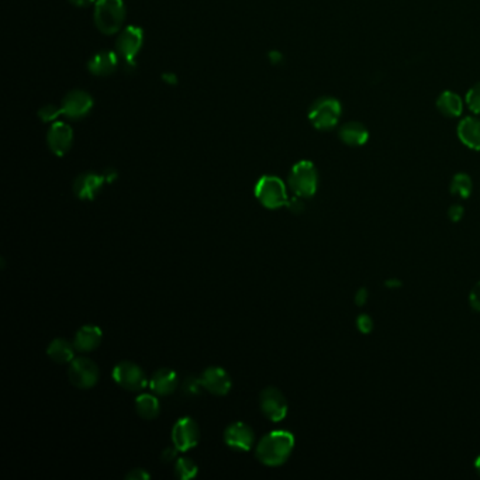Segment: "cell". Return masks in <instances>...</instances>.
Segmentation results:
<instances>
[{
	"mask_svg": "<svg viewBox=\"0 0 480 480\" xmlns=\"http://www.w3.org/2000/svg\"><path fill=\"white\" fill-rule=\"evenodd\" d=\"M295 449V437L285 429H276L265 437L256 445L255 454L259 462L266 466H281L292 455Z\"/></svg>",
	"mask_w": 480,
	"mask_h": 480,
	"instance_id": "obj_1",
	"label": "cell"
},
{
	"mask_svg": "<svg viewBox=\"0 0 480 480\" xmlns=\"http://www.w3.org/2000/svg\"><path fill=\"white\" fill-rule=\"evenodd\" d=\"M125 19L122 0H98L95 3V24L106 36L116 34Z\"/></svg>",
	"mask_w": 480,
	"mask_h": 480,
	"instance_id": "obj_2",
	"label": "cell"
},
{
	"mask_svg": "<svg viewBox=\"0 0 480 480\" xmlns=\"http://www.w3.org/2000/svg\"><path fill=\"white\" fill-rule=\"evenodd\" d=\"M255 197L264 207L269 210L285 207L289 202L285 183L279 178L269 177V175L262 177L256 182Z\"/></svg>",
	"mask_w": 480,
	"mask_h": 480,
	"instance_id": "obj_3",
	"label": "cell"
},
{
	"mask_svg": "<svg viewBox=\"0 0 480 480\" xmlns=\"http://www.w3.org/2000/svg\"><path fill=\"white\" fill-rule=\"evenodd\" d=\"M318 174L310 161L298 162L289 174V187L301 199H310L315 194Z\"/></svg>",
	"mask_w": 480,
	"mask_h": 480,
	"instance_id": "obj_4",
	"label": "cell"
},
{
	"mask_svg": "<svg viewBox=\"0 0 480 480\" xmlns=\"http://www.w3.org/2000/svg\"><path fill=\"white\" fill-rule=\"evenodd\" d=\"M340 118H341V105L337 99L333 98L318 99L308 112V119L311 121V124L321 131L334 128Z\"/></svg>",
	"mask_w": 480,
	"mask_h": 480,
	"instance_id": "obj_5",
	"label": "cell"
},
{
	"mask_svg": "<svg viewBox=\"0 0 480 480\" xmlns=\"http://www.w3.org/2000/svg\"><path fill=\"white\" fill-rule=\"evenodd\" d=\"M68 377L78 389H92L99 382L100 370L93 360L79 357L71 362L68 367Z\"/></svg>",
	"mask_w": 480,
	"mask_h": 480,
	"instance_id": "obj_6",
	"label": "cell"
},
{
	"mask_svg": "<svg viewBox=\"0 0 480 480\" xmlns=\"http://www.w3.org/2000/svg\"><path fill=\"white\" fill-rule=\"evenodd\" d=\"M115 382L128 392H140L148 385V379L142 367L131 360L118 363L112 373Z\"/></svg>",
	"mask_w": 480,
	"mask_h": 480,
	"instance_id": "obj_7",
	"label": "cell"
},
{
	"mask_svg": "<svg viewBox=\"0 0 480 480\" xmlns=\"http://www.w3.org/2000/svg\"><path fill=\"white\" fill-rule=\"evenodd\" d=\"M259 407L264 416L273 422L285 420L289 410L285 395L273 386H269L261 392Z\"/></svg>",
	"mask_w": 480,
	"mask_h": 480,
	"instance_id": "obj_8",
	"label": "cell"
},
{
	"mask_svg": "<svg viewBox=\"0 0 480 480\" xmlns=\"http://www.w3.org/2000/svg\"><path fill=\"white\" fill-rule=\"evenodd\" d=\"M200 442V428L190 417H183L172 428V444L179 452H187Z\"/></svg>",
	"mask_w": 480,
	"mask_h": 480,
	"instance_id": "obj_9",
	"label": "cell"
},
{
	"mask_svg": "<svg viewBox=\"0 0 480 480\" xmlns=\"http://www.w3.org/2000/svg\"><path fill=\"white\" fill-rule=\"evenodd\" d=\"M142 41H144V37H142L141 28L134 27V26L125 27L116 41L118 54L128 65H134V60L142 47Z\"/></svg>",
	"mask_w": 480,
	"mask_h": 480,
	"instance_id": "obj_10",
	"label": "cell"
},
{
	"mask_svg": "<svg viewBox=\"0 0 480 480\" xmlns=\"http://www.w3.org/2000/svg\"><path fill=\"white\" fill-rule=\"evenodd\" d=\"M203 389L214 396H226L233 387V380L229 372L220 366L207 367L200 376Z\"/></svg>",
	"mask_w": 480,
	"mask_h": 480,
	"instance_id": "obj_11",
	"label": "cell"
},
{
	"mask_svg": "<svg viewBox=\"0 0 480 480\" xmlns=\"http://www.w3.org/2000/svg\"><path fill=\"white\" fill-rule=\"evenodd\" d=\"M224 442L227 444V447H230L234 451L246 452L254 447L255 432L248 424H245L242 421H237V422L230 424L226 428Z\"/></svg>",
	"mask_w": 480,
	"mask_h": 480,
	"instance_id": "obj_12",
	"label": "cell"
},
{
	"mask_svg": "<svg viewBox=\"0 0 480 480\" xmlns=\"http://www.w3.org/2000/svg\"><path fill=\"white\" fill-rule=\"evenodd\" d=\"M93 106V99L89 93L83 90H73L68 93L61 105L62 115H65L68 119L79 120L85 118Z\"/></svg>",
	"mask_w": 480,
	"mask_h": 480,
	"instance_id": "obj_13",
	"label": "cell"
},
{
	"mask_svg": "<svg viewBox=\"0 0 480 480\" xmlns=\"http://www.w3.org/2000/svg\"><path fill=\"white\" fill-rule=\"evenodd\" d=\"M47 142L50 150L57 157H63L65 154H68L73 142L72 128L65 122H54L48 130Z\"/></svg>",
	"mask_w": 480,
	"mask_h": 480,
	"instance_id": "obj_14",
	"label": "cell"
},
{
	"mask_svg": "<svg viewBox=\"0 0 480 480\" xmlns=\"http://www.w3.org/2000/svg\"><path fill=\"white\" fill-rule=\"evenodd\" d=\"M103 182H106L103 175L95 172H85L76 177L73 182V193L80 200H95L102 190Z\"/></svg>",
	"mask_w": 480,
	"mask_h": 480,
	"instance_id": "obj_15",
	"label": "cell"
},
{
	"mask_svg": "<svg viewBox=\"0 0 480 480\" xmlns=\"http://www.w3.org/2000/svg\"><path fill=\"white\" fill-rule=\"evenodd\" d=\"M179 380L175 370L169 367H162L154 372L150 379L151 390L158 396H169L178 389Z\"/></svg>",
	"mask_w": 480,
	"mask_h": 480,
	"instance_id": "obj_16",
	"label": "cell"
},
{
	"mask_svg": "<svg viewBox=\"0 0 480 480\" xmlns=\"http://www.w3.org/2000/svg\"><path fill=\"white\" fill-rule=\"evenodd\" d=\"M103 333L98 325L88 324L78 330L73 344L79 353H92L102 344Z\"/></svg>",
	"mask_w": 480,
	"mask_h": 480,
	"instance_id": "obj_17",
	"label": "cell"
},
{
	"mask_svg": "<svg viewBox=\"0 0 480 480\" xmlns=\"http://www.w3.org/2000/svg\"><path fill=\"white\" fill-rule=\"evenodd\" d=\"M119 65L118 54L112 51H102L93 56L88 62V69L95 76H109L112 75Z\"/></svg>",
	"mask_w": 480,
	"mask_h": 480,
	"instance_id": "obj_18",
	"label": "cell"
},
{
	"mask_svg": "<svg viewBox=\"0 0 480 480\" xmlns=\"http://www.w3.org/2000/svg\"><path fill=\"white\" fill-rule=\"evenodd\" d=\"M458 135L468 148L480 151V120L474 118L465 119L458 127Z\"/></svg>",
	"mask_w": 480,
	"mask_h": 480,
	"instance_id": "obj_19",
	"label": "cell"
},
{
	"mask_svg": "<svg viewBox=\"0 0 480 480\" xmlns=\"http://www.w3.org/2000/svg\"><path fill=\"white\" fill-rule=\"evenodd\" d=\"M75 344L65 338L53 340L47 348V355L57 363H71L75 360Z\"/></svg>",
	"mask_w": 480,
	"mask_h": 480,
	"instance_id": "obj_20",
	"label": "cell"
},
{
	"mask_svg": "<svg viewBox=\"0 0 480 480\" xmlns=\"http://www.w3.org/2000/svg\"><path fill=\"white\" fill-rule=\"evenodd\" d=\"M369 132L360 122H347L340 130V138L344 144L351 147H360L367 141Z\"/></svg>",
	"mask_w": 480,
	"mask_h": 480,
	"instance_id": "obj_21",
	"label": "cell"
},
{
	"mask_svg": "<svg viewBox=\"0 0 480 480\" xmlns=\"http://www.w3.org/2000/svg\"><path fill=\"white\" fill-rule=\"evenodd\" d=\"M161 406L154 395L142 393L135 399V412L144 420H155L160 414Z\"/></svg>",
	"mask_w": 480,
	"mask_h": 480,
	"instance_id": "obj_22",
	"label": "cell"
},
{
	"mask_svg": "<svg viewBox=\"0 0 480 480\" xmlns=\"http://www.w3.org/2000/svg\"><path fill=\"white\" fill-rule=\"evenodd\" d=\"M438 110L448 118H458L462 113V100L452 92H444L437 100Z\"/></svg>",
	"mask_w": 480,
	"mask_h": 480,
	"instance_id": "obj_23",
	"label": "cell"
},
{
	"mask_svg": "<svg viewBox=\"0 0 480 480\" xmlns=\"http://www.w3.org/2000/svg\"><path fill=\"white\" fill-rule=\"evenodd\" d=\"M472 179L466 174H458L451 182V193L461 199H468L472 193Z\"/></svg>",
	"mask_w": 480,
	"mask_h": 480,
	"instance_id": "obj_24",
	"label": "cell"
},
{
	"mask_svg": "<svg viewBox=\"0 0 480 480\" xmlns=\"http://www.w3.org/2000/svg\"><path fill=\"white\" fill-rule=\"evenodd\" d=\"M175 475L180 480H190L197 475V465L187 456H180L175 464Z\"/></svg>",
	"mask_w": 480,
	"mask_h": 480,
	"instance_id": "obj_25",
	"label": "cell"
},
{
	"mask_svg": "<svg viewBox=\"0 0 480 480\" xmlns=\"http://www.w3.org/2000/svg\"><path fill=\"white\" fill-rule=\"evenodd\" d=\"M466 103L474 113H480V82L476 83L466 95Z\"/></svg>",
	"mask_w": 480,
	"mask_h": 480,
	"instance_id": "obj_26",
	"label": "cell"
},
{
	"mask_svg": "<svg viewBox=\"0 0 480 480\" xmlns=\"http://www.w3.org/2000/svg\"><path fill=\"white\" fill-rule=\"evenodd\" d=\"M61 115H62V109L58 106H54V105H47V106L41 108V110L38 112V118L44 122L57 120V118Z\"/></svg>",
	"mask_w": 480,
	"mask_h": 480,
	"instance_id": "obj_27",
	"label": "cell"
},
{
	"mask_svg": "<svg viewBox=\"0 0 480 480\" xmlns=\"http://www.w3.org/2000/svg\"><path fill=\"white\" fill-rule=\"evenodd\" d=\"M202 387H203V385H202L200 377H187L183 382V392H184V395H187L190 397L197 396L200 393Z\"/></svg>",
	"mask_w": 480,
	"mask_h": 480,
	"instance_id": "obj_28",
	"label": "cell"
},
{
	"mask_svg": "<svg viewBox=\"0 0 480 480\" xmlns=\"http://www.w3.org/2000/svg\"><path fill=\"white\" fill-rule=\"evenodd\" d=\"M357 325L362 334H369L373 330V320L367 314H360L357 318Z\"/></svg>",
	"mask_w": 480,
	"mask_h": 480,
	"instance_id": "obj_29",
	"label": "cell"
},
{
	"mask_svg": "<svg viewBox=\"0 0 480 480\" xmlns=\"http://www.w3.org/2000/svg\"><path fill=\"white\" fill-rule=\"evenodd\" d=\"M286 207L293 213V214H301L304 212V203L299 196H295L292 199H289Z\"/></svg>",
	"mask_w": 480,
	"mask_h": 480,
	"instance_id": "obj_30",
	"label": "cell"
},
{
	"mask_svg": "<svg viewBox=\"0 0 480 480\" xmlns=\"http://www.w3.org/2000/svg\"><path fill=\"white\" fill-rule=\"evenodd\" d=\"M448 217L451 219L452 223H458L464 217V207L461 204H452L448 212Z\"/></svg>",
	"mask_w": 480,
	"mask_h": 480,
	"instance_id": "obj_31",
	"label": "cell"
},
{
	"mask_svg": "<svg viewBox=\"0 0 480 480\" xmlns=\"http://www.w3.org/2000/svg\"><path fill=\"white\" fill-rule=\"evenodd\" d=\"M469 301H471L472 308H474L475 311L480 313V282H478V283L474 286V289H472V292H471V295H469Z\"/></svg>",
	"mask_w": 480,
	"mask_h": 480,
	"instance_id": "obj_32",
	"label": "cell"
},
{
	"mask_svg": "<svg viewBox=\"0 0 480 480\" xmlns=\"http://www.w3.org/2000/svg\"><path fill=\"white\" fill-rule=\"evenodd\" d=\"M151 478V475L148 472H145L144 469L141 468H137V469H131L127 475H125V479L128 480H147Z\"/></svg>",
	"mask_w": 480,
	"mask_h": 480,
	"instance_id": "obj_33",
	"label": "cell"
},
{
	"mask_svg": "<svg viewBox=\"0 0 480 480\" xmlns=\"http://www.w3.org/2000/svg\"><path fill=\"white\" fill-rule=\"evenodd\" d=\"M178 452H179V451H178L177 447H174V448H171V447L167 448V449L162 452V461L167 462V464H168V462H172V461L177 458Z\"/></svg>",
	"mask_w": 480,
	"mask_h": 480,
	"instance_id": "obj_34",
	"label": "cell"
},
{
	"mask_svg": "<svg viewBox=\"0 0 480 480\" xmlns=\"http://www.w3.org/2000/svg\"><path fill=\"white\" fill-rule=\"evenodd\" d=\"M367 298H369L367 291L365 288H360V291L355 293V304L360 306V307L365 306L366 301H367Z\"/></svg>",
	"mask_w": 480,
	"mask_h": 480,
	"instance_id": "obj_35",
	"label": "cell"
},
{
	"mask_svg": "<svg viewBox=\"0 0 480 480\" xmlns=\"http://www.w3.org/2000/svg\"><path fill=\"white\" fill-rule=\"evenodd\" d=\"M69 3H72L76 7H89L93 3H96V0H69Z\"/></svg>",
	"mask_w": 480,
	"mask_h": 480,
	"instance_id": "obj_36",
	"label": "cell"
},
{
	"mask_svg": "<svg viewBox=\"0 0 480 480\" xmlns=\"http://www.w3.org/2000/svg\"><path fill=\"white\" fill-rule=\"evenodd\" d=\"M103 178H105V180L106 182H113V180H116V178H118V172L115 171V169H108L105 174H103Z\"/></svg>",
	"mask_w": 480,
	"mask_h": 480,
	"instance_id": "obj_37",
	"label": "cell"
},
{
	"mask_svg": "<svg viewBox=\"0 0 480 480\" xmlns=\"http://www.w3.org/2000/svg\"><path fill=\"white\" fill-rule=\"evenodd\" d=\"M385 286L389 288V289H397L402 286V282L397 281V279H389L385 282Z\"/></svg>",
	"mask_w": 480,
	"mask_h": 480,
	"instance_id": "obj_38",
	"label": "cell"
},
{
	"mask_svg": "<svg viewBox=\"0 0 480 480\" xmlns=\"http://www.w3.org/2000/svg\"><path fill=\"white\" fill-rule=\"evenodd\" d=\"M475 469H476V472L480 475V455L476 458V461H475Z\"/></svg>",
	"mask_w": 480,
	"mask_h": 480,
	"instance_id": "obj_39",
	"label": "cell"
}]
</instances>
